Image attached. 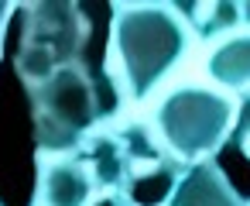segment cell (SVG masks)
Wrapping results in <instances>:
<instances>
[{
	"mask_svg": "<svg viewBox=\"0 0 250 206\" xmlns=\"http://www.w3.org/2000/svg\"><path fill=\"white\" fill-rule=\"evenodd\" d=\"M192 31L175 4H117L110 21V83L144 103L188 55Z\"/></svg>",
	"mask_w": 250,
	"mask_h": 206,
	"instance_id": "cell-1",
	"label": "cell"
},
{
	"mask_svg": "<svg viewBox=\"0 0 250 206\" xmlns=\"http://www.w3.org/2000/svg\"><path fill=\"white\" fill-rule=\"evenodd\" d=\"M236 100L209 83H178L151 110V127L178 165L206 161L229 144Z\"/></svg>",
	"mask_w": 250,
	"mask_h": 206,
	"instance_id": "cell-2",
	"label": "cell"
},
{
	"mask_svg": "<svg viewBox=\"0 0 250 206\" xmlns=\"http://www.w3.org/2000/svg\"><path fill=\"white\" fill-rule=\"evenodd\" d=\"M28 100L38 155H79L83 144L100 131L106 110L100 83L83 62L59 69L42 83H31Z\"/></svg>",
	"mask_w": 250,
	"mask_h": 206,
	"instance_id": "cell-3",
	"label": "cell"
},
{
	"mask_svg": "<svg viewBox=\"0 0 250 206\" xmlns=\"http://www.w3.org/2000/svg\"><path fill=\"white\" fill-rule=\"evenodd\" d=\"M89 18L69 0H35L24 4V31L18 45V76L31 86L59 69L79 66L89 42Z\"/></svg>",
	"mask_w": 250,
	"mask_h": 206,
	"instance_id": "cell-4",
	"label": "cell"
},
{
	"mask_svg": "<svg viewBox=\"0 0 250 206\" xmlns=\"http://www.w3.org/2000/svg\"><path fill=\"white\" fill-rule=\"evenodd\" d=\"M86 161L96 189L103 196H130L134 185L147 172H161L175 165L168 151L161 148L158 134L144 120H124L113 127H100L79 151Z\"/></svg>",
	"mask_w": 250,
	"mask_h": 206,
	"instance_id": "cell-5",
	"label": "cell"
},
{
	"mask_svg": "<svg viewBox=\"0 0 250 206\" xmlns=\"http://www.w3.org/2000/svg\"><path fill=\"white\" fill-rule=\"evenodd\" d=\"M100 196L79 155H38V206H93Z\"/></svg>",
	"mask_w": 250,
	"mask_h": 206,
	"instance_id": "cell-6",
	"label": "cell"
},
{
	"mask_svg": "<svg viewBox=\"0 0 250 206\" xmlns=\"http://www.w3.org/2000/svg\"><path fill=\"white\" fill-rule=\"evenodd\" d=\"M165 206H250V203L236 192L226 172L212 158H206V161L182 165L171 175Z\"/></svg>",
	"mask_w": 250,
	"mask_h": 206,
	"instance_id": "cell-7",
	"label": "cell"
},
{
	"mask_svg": "<svg viewBox=\"0 0 250 206\" xmlns=\"http://www.w3.org/2000/svg\"><path fill=\"white\" fill-rule=\"evenodd\" d=\"M206 76L209 86L223 93H250V31L212 45L206 55Z\"/></svg>",
	"mask_w": 250,
	"mask_h": 206,
	"instance_id": "cell-8",
	"label": "cell"
},
{
	"mask_svg": "<svg viewBox=\"0 0 250 206\" xmlns=\"http://www.w3.org/2000/svg\"><path fill=\"white\" fill-rule=\"evenodd\" d=\"M182 11V7H178ZM182 18L188 21V31L199 38V42H226L236 35V28H243V18H240V4L233 0H212V4H199V7H188L182 11Z\"/></svg>",
	"mask_w": 250,
	"mask_h": 206,
	"instance_id": "cell-9",
	"label": "cell"
},
{
	"mask_svg": "<svg viewBox=\"0 0 250 206\" xmlns=\"http://www.w3.org/2000/svg\"><path fill=\"white\" fill-rule=\"evenodd\" d=\"M93 206H130V196H100Z\"/></svg>",
	"mask_w": 250,
	"mask_h": 206,
	"instance_id": "cell-10",
	"label": "cell"
},
{
	"mask_svg": "<svg viewBox=\"0 0 250 206\" xmlns=\"http://www.w3.org/2000/svg\"><path fill=\"white\" fill-rule=\"evenodd\" d=\"M11 14H14V4L11 0H0V35H4V24L11 21Z\"/></svg>",
	"mask_w": 250,
	"mask_h": 206,
	"instance_id": "cell-11",
	"label": "cell"
},
{
	"mask_svg": "<svg viewBox=\"0 0 250 206\" xmlns=\"http://www.w3.org/2000/svg\"><path fill=\"white\" fill-rule=\"evenodd\" d=\"M240 18H243V28H250V0L240 4Z\"/></svg>",
	"mask_w": 250,
	"mask_h": 206,
	"instance_id": "cell-12",
	"label": "cell"
},
{
	"mask_svg": "<svg viewBox=\"0 0 250 206\" xmlns=\"http://www.w3.org/2000/svg\"><path fill=\"white\" fill-rule=\"evenodd\" d=\"M243 151H247V155H250V137H247V144H243Z\"/></svg>",
	"mask_w": 250,
	"mask_h": 206,
	"instance_id": "cell-13",
	"label": "cell"
}]
</instances>
